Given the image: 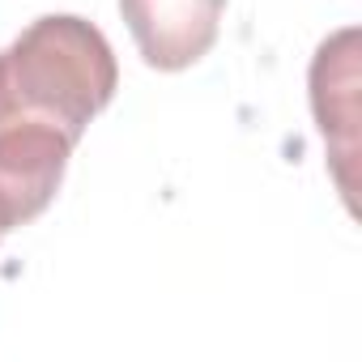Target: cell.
Here are the masks:
<instances>
[{
    "instance_id": "6da1fadb",
    "label": "cell",
    "mask_w": 362,
    "mask_h": 362,
    "mask_svg": "<svg viewBox=\"0 0 362 362\" xmlns=\"http://www.w3.org/2000/svg\"><path fill=\"white\" fill-rule=\"evenodd\" d=\"M115 86L119 69L107 35L86 18L47 13L0 52V124H52L81 141L115 98Z\"/></svg>"
},
{
    "instance_id": "7a4b0ae2",
    "label": "cell",
    "mask_w": 362,
    "mask_h": 362,
    "mask_svg": "<svg viewBox=\"0 0 362 362\" xmlns=\"http://www.w3.org/2000/svg\"><path fill=\"white\" fill-rule=\"evenodd\" d=\"M77 141L52 124H0V235L35 222L60 192Z\"/></svg>"
},
{
    "instance_id": "3957f363",
    "label": "cell",
    "mask_w": 362,
    "mask_h": 362,
    "mask_svg": "<svg viewBox=\"0 0 362 362\" xmlns=\"http://www.w3.org/2000/svg\"><path fill=\"white\" fill-rule=\"evenodd\" d=\"M136 52L158 73L192 69L218 43L226 0H119Z\"/></svg>"
},
{
    "instance_id": "277c9868",
    "label": "cell",
    "mask_w": 362,
    "mask_h": 362,
    "mask_svg": "<svg viewBox=\"0 0 362 362\" xmlns=\"http://www.w3.org/2000/svg\"><path fill=\"white\" fill-rule=\"evenodd\" d=\"M311 111L328 141L337 184L349 197V162L358 153V30H341L328 43H320L311 60Z\"/></svg>"
}]
</instances>
